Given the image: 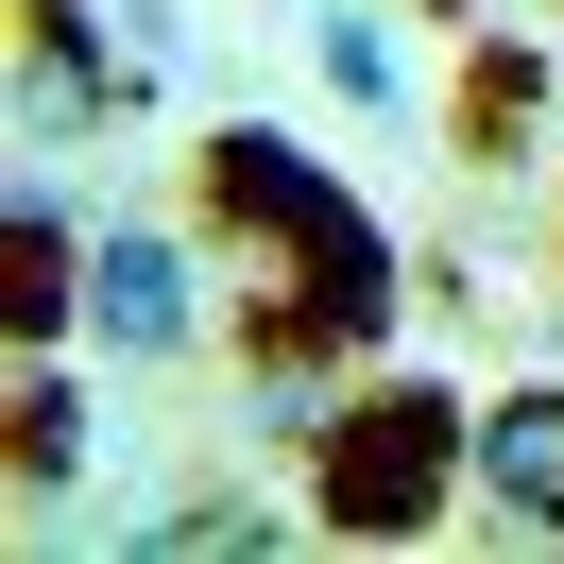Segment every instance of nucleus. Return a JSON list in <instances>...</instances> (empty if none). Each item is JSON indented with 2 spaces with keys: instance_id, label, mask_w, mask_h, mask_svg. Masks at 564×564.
<instances>
[{
  "instance_id": "0eeeda50",
  "label": "nucleus",
  "mask_w": 564,
  "mask_h": 564,
  "mask_svg": "<svg viewBox=\"0 0 564 564\" xmlns=\"http://www.w3.org/2000/svg\"><path fill=\"white\" fill-rule=\"evenodd\" d=\"M530 120H547V69H530V52H479V86H462V154H530Z\"/></svg>"
},
{
  "instance_id": "1a4fd4ad",
  "label": "nucleus",
  "mask_w": 564,
  "mask_h": 564,
  "mask_svg": "<svg viewBox=\"0 0 564 564\" xmlns=\"http://www.w3.org/2000/svg\"><path fill=\"white\" fill-rule=\"evenodd\" d=\"M138 547H257L240 496H172V513H138Z\"/></svg>"
},
{
  "instance_id": "f257e3e1",
  "label": "nucleus",
  "mask_w": 564,
  "mask_h": 564,
  "mask_svg": "<svg viewBox=\"0 0 564 564\" xmlns=\"http://www.w3.org/2000/svg\"><path fill=\"white\" fill-rule=\"evenodd\" d=\"M206 206L257 223V257L291 274V308L257 325L274 359H343V343H377V325H393V257H377V223H359L291 138H223V154H206Z\"/></svg>"
},
{
  "instance_id": "7ed1b4c3",
  "label": "nucleus",
  "mask_w": 564,
  "mask_h": 564,
  "mask_svg": "<svg viewBox=\"0 0 564 564\" xmlns=\"http://www.w3.org/2000/svg\"><path fill=\"white\" fill-rule=\"evenodd\" d=\"M18 120H35V138H86V120H138L120 52L86 35V0H35V18H18Z\"/></svg>"
},
{
  "instance_id": "423d86ee",
  "label": "nucleus",
  "mask_w": 564,
  "mask_h": 564,
  "mask_svg": "<svg viewBox=\"0 0 564 564\" xmlns=\"http://www.w3.org/2000/svg\"><path fill=\"white\" fill-rule=\"evenodd\" d=\"M69 291H86V257H69V206H52V188H18V257H0V308H18V359H52Z\"/></svg>"
},
{
  "instance_id": "20e7f679",
  "label": "nucleus",
  "mask_w": 564,
  "mask_h": 564,
  "mask_svg": "<svg viewBox=\"0 0 564 564\" xmlns=\"http://www.w3.org/2000/svg\"><path fill=\"white\" fill-rule=\"evenodd\" d=\"M86 325H104L120 359H172L188 343V257H172V223H104V240H86Z\"/></svg>"
},
{
  "instance_id": "f03ea898",
  "label": "nucleus",
  "mask_w": 564,
  "mask_h": 564,
  "mask_svg": "<svg viewBox=\"0 0 564 564\" xmlns=\"http://www.w3.org/2000/svg\"><path fill=\"white\" fill-rule=\"evenodd\" d=\"M445 479H479V411L427 377H377V411L325 427V530H359V547H393V530L445 513Z\"/></svg>"
},
{
  "instance_id": "6e6552de",
  "label": "nucleus",
  "mask_w": 564,
  "mask_h": 564,
  "mask_svg": "<svg viewBox=\"0 0 564 564\" xmlns=\"http://www.w3.org/2000/svg\"><path fill=\"white\" fill-rule=\"evenodd\" d=\"M69 462H86V411H69V377H52V359H18V479H69Z\"/></svg>"
},
{
  "instance_id": "39448f33",
  "label": "nucleus",
  "mask_w": 564,
  "mask_h": 564,
  "mask_svg": "<svg viewBox=\"0 0 564 564\" xmlns=\"http://www.w3.org/2000/svg\"><path fill=\"white\" fill-rule=\"evenodd\" d=\"M479 496H496V530H564V393L479 411Z\"/></svg>"
},
{
  "instance_id": "9d476101",
  "label": "nucleus",
  "mask_w": 564,
  "mask_h": 564,
  "mask_svg": "<svg viewBox=\"0 0 564 564\" xmlns=\"http://www.w3.org/2000/svg\"><path fill=\"white\" fill-rule=\"evenodd\" d=\"M325 69H343L359 104H393V35H377V18H325Z\"/></svg>"
}]
</instances>
